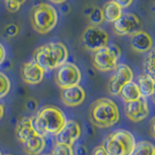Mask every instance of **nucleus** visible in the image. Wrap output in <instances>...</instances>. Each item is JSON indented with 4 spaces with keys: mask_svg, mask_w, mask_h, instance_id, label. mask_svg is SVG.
Listing matches in <instances>:
<instances>
[{
    "mask_svg": "<svg viewBox=\"0 0 155 155\" xmlns=\"http://www.w3.org/2000/svg\"><path fill=\"white\" fill-rule=\"evenodd\" d=\"M122 10L123 9L118 4H116L113 0H110V1L106 2L103 8H102V11H103V15H104V19L110 23L115 22L122 16L123 14Z\"/></svg>",
    "mask_w": 155,
    "mask_h": 155,
    "instance_id": "nucleus-18",
    "label": "nucleus"
},
{
    "mask_svg": "<svg viewBox=\"0 0 155 155\" xmlns=\"http://www.w3.org/2000/svg\"><path fill=\"white\" fill-rule=\"evenodd\" d=\"M89 120L96 127L109 128L119 120V110L110 98H100L93 102L89 108Z\"/></svg>",
    "mask_w": 155,
    "mask_h": 155,
    "instance_id": "nucleus-3",
    "label": "nucleus"
},
{
    "mask_svg": "<svg viewBox=\"0 0 155 155\" xmlns=\"http://www.w3.org/2000/svg\"><path fill=\"white\" fill-rule=\"evenodd\" d=\"M10 89H11V81L9 78L2 72H0V99L8 95Z\"/></svg>",
    "mask_w": 155,
    "mask_h": 155,
    "instance_id": "nucleus-24",
    "label": "nucleus"
},
{
    "mask_svg": "<svg viewBox=\"0 0 155 155\" xmlns=\"http://www.w3.org/2000/svg\"><path fill=\"white\" fill-rule=\"evenodd\" d=\"M3 116H4V107L0 103V119H2Z\"/></svg>",
    "mask_w": 155,
    "mask_h": 155,
    "instance_id": "nucleus-34",
    "label": "nucleus"
},
{
    "mask_svg": "<svg viewBox=\"0 0 155 155\" xmlns=\"http://www.w3.org/2000/svg\"><path fill=\"white\" fill-rule=\"evenodd\" d=\"M152 100L155 103V87H154V91H153V94H152Z\"/></svg>",
    "mask_w": 155,
    "mask_h": 155,
    "instance_id": "nucleus-37",
    "label": "nucleus"
},
{
    "mask_svg": "<svg viewBox=\"0 0 155 155\" xmlns=\"http://www.w3.org/2000/svg\"><path fill=\"white\" fill-rule=\"evenodd\" d=\"M84 48L92 52L105 48L109 44V34L105 29L96 25L87 26L81 35Z\"/></svg>",
    "mask_w": 155,
    "mask_h": 155,
    "instance_id": "nucleus-7",
    "label": "nucleus"
},
{
    "mask_svg": "<svg viewBox=\"0 0 155 155\" xmlns=\"http://www.w3.org/2000/svg\"><path fill=\"white\" fill-rule=\"evenodd\" d=\"M4 1H5V7H6L7 11L10 13L18 12L21 6V4L18 3L17 1H14V0H4Z\"/></svg>",
    "mask_w": 155,
    "mask_h": 155,
    "instance_id": "nucleus-27",
    "label": "nucleus"
},
{
    "mask_svg": "<svg viewBox=\"0 0 155 155\" xmlns=\"http://www.w3.org/2000/svg\"><path fill=\"white\" fill-rule=\"evenodd\" d=\"M21 75L24 82L28 84H38L43 81L45 71L33 59L24 63L21 67Z\"/></svg>",
    "mask_w": 155,
    "mask_h": 155,
    "instance_id": "nucleus-13",
    "label": "nucleus"
},
{
    "mask_svg": "<svg viewBox=\"0 0 155 155\" xmlns=\"http://www.w3.org/2000/svg\"><path fill=\"white\" fill-rule=\"evenodd\" d=\"M36 133L33 126V119L30 117L21 118L16 126V137L21 143H24Z\"/></svg>",
    "mask_w": 155,
    "mask_h": 155,
    "instance_id": "nucleus-16",
    "label": "nucleus"
},
{
    "mask_svg": "<svg viewBox=\"0 0 155 155\" xmlns=\"http://www.w3.org/2000/svg\"><path fill=\"white\" fill-rule=\"evenodd\" d=\"M76 151H77V154L78 155H86V153H87V148L84 147V144H81V145H78Z\"/></svg>",
    "mask_w": 155,
    "mask_h": 155,
    "instance_id": "nucleus-33",
    "label": "nucleus"
},
{
    "mask_svg": "<svg viewBox=\"0 0 155 155\" xmlns=\"http://www.w3.org/2000/svg\"><path fill=\"white\" fill-rule=\"evenodd\" d=\"M60 97L62 102L68 107L80 106L85 100V91L82 87L79 85L67 87L61 89Z\"/></svg>",
    "mask_w": 155,
    "mask_h": 155,
    "instance_id": "nucleus-15",
    "label": "nucleus"
},
{
    "mask_svg": "<svg viewBox=\"0 0 155 155\" xmlns=\"http://www.w3.org/2000/svg\"><path fill=\"white\" fill-rule=\"evenodd\" d=\"M4 155H12V154H4Z\"/></svg>",
    "mask_w": 155,
    "mask_h": 155,
    "instance_id": "nucleus-39",
    "label": "nucleus"
},
{
    "mask_svg": "<svg viewBox=\"0 0 155 155\" xmlns=\"http://www.w3.org/2000/svg\"><path fill=\"white\" fill-rule=\"evenodd\" d=\"M125 114L133 122H140L147 118L149 114V107L147 98L140 97L136 101L126 103Z\"/></svg>",
    "mask_w": 155,
    "mask_h": 155,
    "instance_id": "nucleus-11",
    "label": "nucleus"
},
{
    "mask_svg": "<svg viewBox=\"0 0 155 155\" xmlns=\"http://www.w3.org/2000/svg\"><path fill=\"white\" fill-rule=\"evenodd\" d=\"M130 46L139 53H147L153 48V39L147 32L139 30L130 36Z\"/></svg>",
    "mask_w": 155,
    "mask_h": 155,
    "instance_id": "nucleus-14",
    "label": "nucleus"
},
{
    "mask_svg": "<svg viewBox=\"0 0 155 155\" xmlns=\"http://www.w3.org/2000/svg\"><path fill=\"white\" fill-rule=\"evenodd\" d=\"M121 55V51L117 45L111 44L96 51L92 54V64L100 72H110L115 69Z\"/></svg>",
    "mask_w": 155,
    "mask_h": 155,
    "instance_id": "nucleus-6",
    "label": "nucleus"
},
{
    "mask_svg": "<svg viewBox=\"0 0 155 155\" xmlns=\"http://www.w3.org/2000/svg\"><path fill=\"white\" fill-rule=\"evenodd\" d=\"M149 132L150 135L155 139V116H153L152 119L150 120V123H149Z\"/></svg>",
    "mask_w": 155,
    "mask_h": 155,
    "instance_id": "nucleus-32",
    "label": "nucleus"
},
{
    "mask_svg": "<svg viewBox=\"0 0 155 155\" xmlns=\"http://www.w3.org/2000/svg\"><path fill=\"white\" fill-rule=\"evenodd\" d=\"M40 155H51V154H40Z\"/></svg>",
    "mask_w": 155,
    "mask_h": 155,
    "instance_id": "nucleus-38",
    "label": "nucleus"
},
{
    "mask_svg": "<svg viewBox=\"0 0 155 155\" xmlns=\"http://www.w3.org/2000/svg\"><path fill=\"white\" fill-rule=\"evenodd\" d=\"M137 84L139 86V89L140 92L142 97H147L152 96L154 87H155V79L152 78L151 76H149L147 74H142L138 77Z\"/></svg>",
    "mask_w": 155,
    "mask_h": 155,
    "instance_id": "nucleus-19",
    "label": "nucleus"
},
{
    "mask_svg": "<svg viewBox=\"0 0 155 155\" xmlns=\"http://www.w3.org/2000/svg\"><path fill=\"white\" fill-rule=\"evenodd\" d=\"M3 33L7 38H14L19 33V26L16 23H9L4 27Z\"/></svg>",
    "mask_w": 155,
    "mask_h": 155,
    "instance_id": "nucleus-26",
    "label": "nucleus"
},
{
    "mask_svg": "<svg viewBox=\"0 0 155 155\" xmlns=\"http://www.w3.org/2000/svg\"><path fill=\"white\" fill-rule=\"evenodd\" d=\"M153 155H155V151H154V154H153Z\"/></svg>",
    "mask_w": 155,
    "mask_h": 155,
    "instance_id": "nucleus-40",
    "label": "nucleus"
},
{
    "mask_svg": "<svg viewBox=\"0 0 155 155\" xmlns=\"http://www.w3.org/2000/svg\"><path fill=\"white\" fill-rule=\"evenodd\" d=\"M14 1H17L18 3H19V4H21H21H23L24 2H25V1H26V0H14Z\"/></svg>",
    "mask_w": 155,
    "mask_h": 155,
    "instance_id": "nucleus-36",
    "label": "nucleus"
},
{
    "mask_svg": "<svg viewBox=\"0 0 155 155\" xmlns=\"http://www.w3.org/2000/svg\"><path fill=\"white\" fill-rule=\"evenodd\" d=\"M143 67L145 74L155 79V47H153L144 56Z\"/></svg>",
    "mask_w": 155,
    "mask_h": 155,
    "instance_id": "nucleus-21",
    "label": "nucleus"
},
{
    "mask_svg": "<svg viewBox=\"0 0 155 155\" xmlns=\"http://www.w3.org/2000/svg\"><path fill=\"white\" fill-rule=\"evenodd\" d=\"M81 81V73L76 64L72 62H66L55 73V82L61 89L67 87L79 85Z\"/></svg>",
    "mask_w": 155,
    "mask_h": 155,
    "instance_id": "nucleus-8",
    "label": "nucleus"
},
{
    "mask_svg": "<svg viewBox=\"0 0 155 155\" xmlns=\"http://www.w3.org/2000/svg\"><path fill=\"white\" fill-rule=\"evenodd\" d=\"M22 144L24 151L28 155H40L46 147V142L44 136L36 133Z\"/></svg>",
    "mask_w": 155,
    "mask_h": 155,
    "instance_id": "nucleus-17",
    "label": "nucleus"
},
{
    "mask_svg": "<svg viewBox=\"0 0 155 155\" xmlns=\"http://www.w3.org/2000/svg\"><path fill=\"white\" fill-rule=\"evenodd\" d=\"M58 15L55 8L48 3L36 5L31 11V24L34 30L40 34L51 32L56 26Z\"/></svg>",
    "mask_w": 155,
    "mask_h": 155,
    "instance_id": "nucleus-5",
    "label": "nucleus"
},
{
    "mask_svg": "<svg viewBox=\"0 0 155 155\" xmlns=\"http://www.w3.org/2000/svg\"><path fill=\"white\" fill-rule=\"evenodd\" d=\"M136 143L132 133L124 129H117L104 140L103 147L109 155H132Z\"/></svg>",
    "mask_w": 155,
    "mask_h": 155,
    "instance_id": "nucleus-4",
    "label": "nucleus"
},
{
    "mask_svg": "<svg viewBox=\"0 0 155 155\" xmlns=\"http://www.w3.org/2000/svg\"><path fill=\"white\" fill-rule=\"evenodd\" d=\"M68 56L67 48L61 42L44 44L33 52V60L45 72L59 68L67 62Z\"/></svg>",
    "mask_w": 155,
    "mask_h": 155,
    "instance_id": "nucleus-1",
    "label": "nucleus"
},
{
    "mask_svg": "<svg viewBox=\"0 0 155 155\" xmlns=\"http://www.w3.org/2000/svg\"><path fill=\"white\" fill-rule=\"evenodd\" d=\"M92 155H109V153L105 149V147H103V145H98V147H96L93 149Z\"/></svg>",
    "mask_w": 155,
    "mask_h": 155,
    "instance_id": "nucleus-29",
    "label": "nucleus"
},
{
    "mask_svg": "<svg viewBox=\"0 0 155 155\" xmlns=\"http://www.w3.org/2000/svg\"><path fill=\"white\" fill-rule=\"evenodd\" d=\"M155 147L147 140H140L136 143L132 155H153Z\"/></svg>",
    "mask_w": 155,
    "mask_h": 155,
    "instance_id": "nucleus-22",
    "label": "nucleus"
},
{
    "mask_svg": "<svg viewBox=\"0 0 155 155\" xmlns=\"http://www.w3.org/2000/svg\"><path fill=\"white\" fill-rule=\"evenodd\" d=\"M113 1H114L116 4H118L122 9H125V8H129L132 5L134 0H113Z\"/></svg>",
    "mask_w": 155,
    "mask_h": 155,
    "instance_id": "nucleus-30",
    "label": "nucleus"
},
{
    "mask_svg": "<svg viewBox=\"0 0 155 155\" xmlns=\"http://www.w3.org/2000/svg\"><path fill=\"white\" fill-rule=\"evenodd\" d=\"M114 75L110 77L108 84V90L111 95H119L123 87L133 81L134 74L132 69L124 63L117 64L114 70Z\"/></svg>",
    "mask_w": 155,
    "mask_h": 155,
    "instance_id": "nucleus-9",
    "label": "nucleus"
},
{
    "mask_svg": "<svg viewBox=\"0 0 155 155\" xmlns=\"http://www.w3.org/2000/svg\"><path fill=\"white\" fill-rule=\"evenodd\" d=\"M33 119V126L40 135H57L67 122L66 115L54 106H45Z\"/></svg>",
    "mask_w": 155,
    "mask_h": 155,
    "instance_id": "nucleus-2",
    "label": "nucleus"
},
{
    "mask_svg": "<svg viewBox=\"0 0 155 155\" xmlns=\"http://www.w3.org/2000/svg\"><path fill=\"white\" fill-rule=\"evenodd\" d=\"M81 130L80 124L75 120H67L65 126L56 135L57 143L67 144L72 147L81 137Z\"/></svg>",
    "mask_w": 155,
    "mask_h": 155,
    "instance_id": "nucleus-12",
    "label": "nucleus"
},
{
    "mask_svg": "<svg viewBox=\"0 0 155 155\" xmlns=\"http://www.w3.org/2000/svg\"><path fill=\"white\" fill-rule=\"evenodd\" d=\"M25 108L29 111L36 110L38 109V102H37V100H35L34 98H29V99H27V101L25 102Z\"/></svg>",
    "mask_w": 155,
    "mask_h": 155,
    "instance_id": "nucleus-28",
    "label": "nucleus"
},
{
    "mask_svg": "<svg viewBox=\"0 0 155 155\" xmlns=\"http://www.w3.org/2000/svg\"><path fill=\"white\" fill-rule=\"evenodd\" d=\"M5 58H6V50H5L4 46L0 43V65L4 62Z\"/></svg>",
    "mask_w": 155,
    "mask_h": 155,
    "instance_id": "nucleus-31",
    "label": "nucleus"
},
{
    "mask_svg": "<svg viewBox=\"0 0 155 155\" xmlns=\"http://www.w3.org/2000/svg\"><path fill=\"white\" fill-rule=\"evenodd\" d=\"M119 96L121 97V99H122V101H124L125 103L136 101L142 97L138 84L133 81L130 82L128 84H126L123 88L121 89Z\"/></svg>",
    "mask_w": 155,
    "mask_h": 155,
    "instance_id": "nucleus-20",
    "label": "nucleus"
},
{
    "mask_svg": "<svg viewBox=\"0 0 155 155\" xmlns=\"http://www.w3.org/2000/svg\"><path fill=\"white\" fill-rule=\"evenodd\" d=\"M50 1L51 3H54V4H62V3L66 2L67 0H50Z\"/></svg>",
    "mask_w": 155,
    "mask_h": 155,
    "instance_id": "nucleus-35",
    "label": "nucleus"
},
{
    "mask_svg": "<svg viewBox=\"0 0 155 155\" xmlns=\"http://www.w3.org/2000/svg\"><path fill=\"white\" fill-rule=\"evenodd\" d=\"M0 155H2V154H1V152H0Z\"/></svg>",
    "mask_w": 155,
    "mask_h": 155,
    "instance_id": "nucleus-41",
    "label": "nucleus"
},
{
    "mask_svg": "<svg viewBox=\"0 0 155 155\" xmlns=\"http://www.w3.org/2000/svg\"><path fill=\"white\" fill-rule=\"evenodd\" d=\"M114 31L118 36H131L140 30L142 21L134 13H123L117 21L113 23Z\"/></svg>",
    "mask_w": 155,
    "mask_h": 155,
    "instance_id": "nucleus-10",
    "label": "nucleus"
},
{
    "mask_svg": "<svg viewBox=\"0 0 155 155\" xmlns=\"http://www.w3.org/2000/svg\"><path fill=\"white\" fill-rule=\"evenodd\" d=\"M87 16H88V18H89L90 22L92 23V25L98 26L99 24H101L105 21L103 11H102L101 8H98V7L91 9L90 12L87 14Z\"/></svg>",
    "mask_w": 155,
    "mask_h": 155,
    "instance_id": "nucleus-23",
    "label": "nucleus"
},
{
    "mask_svg": "<svg viewBox=\"0 0 155 155\" xmlns=\"http://www.w3.org/2000/svg\"><path fill=\"white\" fill-rule=\"evenodd\" d=\"M51 155H74V149L70 145L56 143Z\"/></svg>",
    "mask_w": 155,
    "mask_h": 155,
    "instance_id": "nucleus-25",
    "label": "nucleus"
}]
</instances>
